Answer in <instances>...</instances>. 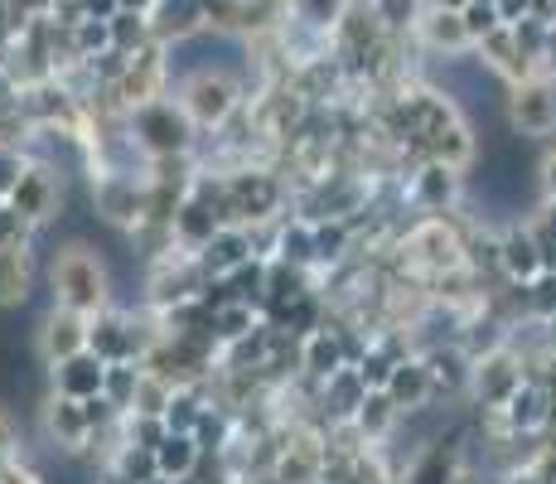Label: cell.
Instances as JSON below:
<instances>
[{
	"instance_id": "16",
	"label": "cell",
	"mask_w": 556,
	"mask_h": 484,
	"mask_svg": "<svg viewBox=\"0 0 556 484\" xmlns=\"http://www.w3.org/2000/svg\"><path fill=\"white\" fill-rule=\"evenodd\" d=\"M431 150L441 165H451V170H459V175H469V170L479 165V136H475V126L465 122V116H455L451 126H441V132L431 136Z\"/></svg>"
},
{
	"instance_id": "32",
	"label": "cell",
	"mask_w": 556,
	"mask_h": 484,
	"mask_svg": "<svg viewBox=\"0 0 556 484\" xmlns=\"http://www.w3.org/2000/svg\"><path fill=\"white\" fill-rule=\"evenodd\" d=\"M344 10H349V0H295V15H301L305 25H319V29L339 25Z\"/></svg>"
},
{
	"instance_id": "34",
	"label": "cell",
	"mask_w": 556,
	"mask_h": 484,
	"mask_svg": "<svg viewBox=\"0 0 556 484\" xmlns=\"http://www.w3.org/2000/svg\"><path fill=\"white\" fill-rule=\"evenodd\" d=\"M532 179H538V199H556V141H547L538 170H532Z\"/></svg>"
},
{
	"instance_id": "3",
	"label": "cell",
	"mask_w": 556,
	"mask_h": 484,
	"mask_svg": "<svg viewBox=\"0 0 556 484\" xmlns=\"http://www.w3.org/2000/svg\"><path fill=\"white\" fill-rule=\"evenodd\" d=\"M131 136H136V146H141L146 156L160 160V156H189V150H194L199 126L179 112V102H169V97H151V102L131 107Z\"/></svg>"
},
{
	"instance_id": "22",
	"label": "cell",
	"mask_w": 556,
	"mask_h": 484,
	"mask_svg": "<svg viewBox=\"0 0 556 484\" xmlns=\"http://www.w3.org/2000/svg\"><path fill=\"white\" fill-rule=\"evenodd\" d=\"M199 456H203V450L194 446V436H189V432H165V440L155 446L160 480H189L199 470Z\"/></svg>"
},
{
	"instance_id": "39",
	"label": "cell",
	"mask_w": 556,
	"mask_h": 484,
	"mask_svg": "<svg viewBox=\"0 0 556 484\" xmlns=\"http://www.w3.org/2000/svg\"><path fill=\"white\" fill-rule=\"evenodd\" d=\"M547 344H552V353H556V315H547Z\"/></svg>"
},
{
	"instance_id": "19",
	"label": "cell",
	"mask_w": 556,
	"mask_h": 484,
	"mask_svg": "<svg viewBox=\"0 0 556 484\" xmlns=\"http://www.w3.org/2000/svg\"><path fill=\"white\" fill-rule=\"evenodd\" d=\"M155 20H146V29L160 39V45H175V39L194 35V29H203V10L199 0H155Z\"/></svg>"
},
{
	"instance_id": "2",
	"label": "cell",
	"mask_w": 556,
	"mask_h": 484,
	"mask_svg": "<svg viewBox=\"0 0 556 484\" xmlns=\"http://www.w3.org/2000/svg\"><path fill=\"white\" fill-rule=\"evenodd\" d=\"M53 296L63 310H78V315H98L112 306V282H106V266L92 247H63L53 257Z\"/></svg>"
},
{
	"instance_id": "23",
	"label": "cell",
	"mask_w": 556,
	"mask_h": 484,
	"mask_svg": "<svg viewBox=\"0 0 556 484\" xmlns=\"http://www.w3.org/2000/svg\"><path fill=\"white\" fill-rule=\"evenodd\" d=\"M29 296V257L25 247H0V306H20Z\"/></svg>"
},
{
	"instance_id": "38",
	"label": "cell",
	"mask_w": 556,
	"mask_h": 484,
	"mask_svg": "<svg viewBox=\"0 0 556 484\" xmlns=\"http://www.w3.org/2000/svg\"><path fill=\"white\" fill-rule=\"evenodd\" d=\"M116 5H122V10H141V15H146V10H151L155 0H116Z\"/></svg>"
},
{
	"instance_id": "29",
	"label": "cell",
	"mask_w": 556,
	"mask_h": 484,
	"mask_svg": "<svg viewBox=\"0 0 556 484\" xmlns=\"http://www.w3.org/2000/svg\"><path fill=\"white\" fill-rule=\"evenodd\" d=\"M112 466L122 470V475H131L136 484H151V480L160 475V470H155V450H146V446H131V440H122V446H116Z\"/></svg>"
},
{
	"instance_id": "10",
	"label": "cell",
	"mask_w": 556,
	"mask_h": 484,
	"mask_svg": "<svg viewBox=\"0 0 556 484\" xmlns=\"http://www.w3.org/2000/svg\"><path fill=\"white\" fill-rule=\"evenodd\" d=\"M382 393L392 397V407L397 412H416V407L435 402V387H431V373H426L421 353H406V359L392 363L388 383H382Z\"/></svg>"
},
{
	"instance_id": "13",
	"label": "cell",
	"mask_w": 556,
	"mask_h": 484,
	"mask_svg": "<svg viewBox=\"0 0 556 484\" xmlns=\"http://www.w3.org/2000/svg\"><path fill=\"white\" fill-rule=\"evenodd\" d=\"M39 349H45L49 363H59V359H68V353L88 349V315L53 306V315L45 320V330H39Z\"/></svg>"
},
{
	"instance_id": "21",
	"label": "cell",
	"mask_w": 556,
	"mask_h": 484,
	"mask_svg": "<svg viewBox=\"0 0 556 484\" xmlns=\"http://www.w3.org/2000/svg\"><path fill=\"white\" fill-rule=\"evenodd\" d=\"M455 470H459V456L451 446H426V450H416V456L406 460L397 484H451Z\"/></svg>"
},
{
	"instance_id": "9",
	"label": "cell",
	"mask_w": 556,
	"mask_h": 484,
	"mask_svg": "<svg viewBox=\"0 0 556 484\" xmlns=\"http://www.w3.org/2000/svg\"><path fill=\"white\" fill-rule=\"evenodd\" d=\"M421 363L431 373V387H435V402H465L469 393V353L459 344H435V349H421Z\"/></svg>"
},
{
	"instance_id": "27",
	"label": "cell",
	"mask_w": 556,
	"mask_h": 484,
	"mask_svg": "<svg viewBox=\"0 0 556 484\" xmlns=\"http://www.w3.org/2000/svg\"><path fill=\"white\" fill-rule=\"evenodd\" d=\"M325 315H329V306L319 300V290H301V296H291V310H286V330H291L295 339H305V335H315V330L325 325Z\"/></svg>"
},
{
	"instance_id": "12",
	"label": "cell",
	"mask_w": 556,
	"mask_h": 484,
	"mask_svg": "<svg viewBox=\"0 0 556 484\" xmlns=\"http://www.w3.org/2000/svg\"><path fill=\"white\" fill-rule=\"evenodd\" d=\"M498 272H504V282H532L542 272V257L528 223H504V233H498Z\"/></svg>"
},
{
	"instance_id": "18",
	"label": "cell",
	"mask_w": 556,
	"mask_h": 484,
	"mask_svg": "<svg viewBox=\"0 0 556 484\" xmlns=\"http://www.w3.org/2000/svg\"><path fill=\"white\" fill-rule=\"evenodd\" d=\"M397 407H392V397L382 393V387H368L363 393V402L354 407V417H349V426L368 440V446H378V440H388L392 436V426H397Z\"/></svg>"
},
{
	"instance_id": "40",
	"label": "cell",
	"mask_w": 556,
	"mask_h": 484,
	"mask_svg": "<svg viewBox=\"0 0 556 484\" xmlns=\"http://www.w3.org/2000/svg\"><path fill=\"white\" fill-rule=\"evenodd\" d=\"M435 10H465V0H435Z\"/></svg>"
},
{
	"instance_id": "33",
	"label": "cell",
	"mask_w": 556,
	"mask_h": 484,
	"mask_svg": "<svg viewBox=\"0 0 556 484\" xmlns=\"http://www.w3.org/2000/svg\"><path fill=\"white\" fill-rule=\"evenodd\" d=\"M392 363H397L392 353H382L378 344H368V349H363V359L354 363V369H358L363 387H382V383H388V373H392Z\"/></svg>"
},
{
	"instance_id": "17",
	"label": "cell",
	"mask_w": 556,
	"mask_h": 484,
	"mask_svg": "<svg viewBox=\"0 0 556 484\" xmlns=\"http://www.w3.org/2000/svg\"><path fill=\"white\" fill-rule=\"evenodd\" d=\"M309 233H315V252H309V272H329L334 262H344L349 252H354V223L349 219H315L309 223Z\"/></svg>"
},
{
	"instance_id": "35",
	"label": "cell",
	"mask_w": 556,
	"mask_h": 484,
	"mask_svg": "<svg viewBox=\"0 0 556 484\" xmlns=\"http://www.w3.org/2000/svg\"><path fill=\"white\" fill-rule=\"evenodd\" d=\"M10 446H15V422L0 412V450H10Z\"/></svg>"
},
{
	"instance_id": "7",
	"label": "cell",
	"mask_w": 556,
	"mask_h": 484,
	"mask_svg": "<svg viewBox=\"0 0 556 484\" xmlns=\"http://www.w3.org/2000/svg\"><path fill=\"white\" fill-rule=\"evenodd\" d=\"M92 209L112 228H136V223L151 219V185H136L131 175H102L92 189Z\"/></svg>"
},
{
	"instance_id": "20",
	"label": "cell",
	"mask_w": 556,
	"mask_h": 484,
	"mask_svg": "<svg viewBox=\"0 0 556 484\" xmlns=\"http://www.w3.org/2000/svg\"><path fill=\"white\" fill-rule=\"evenodd\" d=\"M45 422H49V436L59 440L63 450H78V446H88V436H92V426H88V417H83V402H78V397H63V393H53V402H49Z\"/></svg>"
},
{
	"instance_id": "31",
	"label": "cell",
	"mask_w": 556,
	"mask_h": 484,
	"mask_svg": "<svg viewBox=\"0 0 556 484\" xmlns=\"http://www.w3.org/2000/svg\"><path fill=\"white\" fill-rule=\"evenodd\" d=\"M459 20H465V35L469 39H484L489 29H498L504 20H498V10L489 5V0H465V10H459Z\"/></svg>"
},
{
	"instance_id": "30",
	"label": "cell",
	"mask_w": 556,
	"mask_h": 484,
	"mask_svg": "<svg viewBox=\"0 0 556 484\" xmlns=\"http://www.w3.org/2000/svg\"><path fill=\"white\" fill-rule=\"evenodd\" d=\"M528 315H538V320L556 315V272H538L528 282Z\"/></svg>"
},
{
	"instance_id": "37",
	"label": "cell",
	"mask_w": 556,
	"mask_h": 484,
	"mask_svg": "<svg viewBox=\"0 0 556 484\" xmlns=\"http://www.w3.org/2000/svg\"><path fill=\"white\" fill-rule=\"evenodd\" d=\"M98 484H136V480H131V475H122V470H116V466H106Z\"/></svg>"
},
{
	"instance_id": "4",
	"label": "cell",
	"mask_w": 556,
	"mask_h": 484,
	"mask_svg": "<svg viewBox=\"0 0 556 484\" xmlns=\"http://www.w3.org/2000/svg\"><path fill=\"white\" fill-rule=\"evenodd\" d=\"M504 122L513 136H522L528 146H547L556 136V88L547 78H518L508 83V107Z\"/></svg>"
},
{
	"instance_id": "24",
	"label": "cell",
	"mask_w": 556,
	"mask_h": 484,
	"mask_svg": "<svg viewBox=\"0 0 556 484\" xmlns=\"http://www.w3.org/2000/svg\"><path fill=\"white\" fill-rule=\"evenodd\" d=\"M426 45L451 59V53H465L475 39L465 35V20H459V10H435V15L426 20Z\"/></svg>"
},
{
	"instance_id": "25",
	"label": "cell",
	"mask_w": 556,
	"mask_h": 484,
	"mask_svg": "<svg viewBox=\"0 0 556 484\" xmlns=\"http://www.w3.org/2000/svg\"><path fill=\"white\" fill-rule=\"evenodd\" d=\"M228 286H232V300H242V306H262L266 296V257H248V262H238L228 272Z\"/></svg>"
},
{
	"instance_id": "8",
	"label": "cell",
	"mask_w": 556,
	"mask_h": 484,
	"mask_svg": "<svg viewBox=\"0 0 556 484\" xmlns=\"http://www.w3.org/2000/svg\"><path fill=\"white\" fill-rule=\"evenodd\" d=\"M552 422H556V407H552V393L542 387V378H522L513 387L508 402L498 407V426L513 436H542Z\"/></svg>"
},
{
	"instance_id": "14",
	"label": "cell",
	"mask_w": 556,
	"mask_h": 484,
	"mask_svg": "<svg viewBox=\"0 0 556 484\" xmlns=\"http://www.w3.org/2000/svg\"><path fill=\"white\" fill-rule=\"evenodd\" d=\"M248 257H252L248 228H232V223H218V233H213V238L199 247V266H203V276H228L232 266L248 262Z\"/></svg>"
},
{
	"instance_id": "26",
	"label": "cell",
	"mask_w": 556,
	"mask_h": 484,
	"mask_svg": "<svg viewBox=\"0 0 556 484\" xmlns=\"http://www.w3.org/2000/svg\"><path fill=\"white\" fill-rule=\"evenodd\" d=\"M301 290H315V272L305 266H291L281 257H266V296H301Z\"/></svg>"
},
{
	"instance_id": "1",
	"label": "cell",
	"mask_w": 556,
	"mask_h": 484,
	"mask_svg": "<svg viewBox=\"0 0 556 484\" xmlns=\"http://www.w3.org/2000/svg\"><path fill=\"white\" fill-rule=\"evenodd\" d=\"M179 112L199 126V132H218L228 126L232 116L242 112V78L238 73H223V69H199V73H185L179 78Z\"/></svg>"
},
{
	"instance_id": "28",
	"label": "cell",
	"mask_w": 556,
	"mask_h": 484,
	"mask_svg": "<svg viewBox=\"0 0 556 484\" xmlns=\"http://www.w3.org/2000/svg\"><path fill=\"white\" fill-rule=\"evenodd\" d=\"M256 330V310L242 306V300H228L223 310H213V335H218V344H232L242 335H252Z\"/></svg>"
},
{
	"instance_id": "36",
	"label": "cell",
	"mask_w": 556,
	"mask_h": 484,
	"mask_svg": "<svg viewBox=\"0 0 556 484\" xmlns=\"http://www.w3.org/2000/svg\"><path fill=\"white\" fill-rule=\"evenodd\" d=\"M538 213H542V223H547V228L556 233V199H542V203H538Z\"/></svg>"
},
{
	"instance_id": "6",
	"label": "cell",
	"mask_w": 556,
	"mask_h": 484,
	"mask_svg": "<svg viewBox=\"0 0 556 484\" xmlns=\"http://www.w3.org/2000/svg\"><path fill=\"white\" fill-rule=\"evenodd\" d=\"M402 189H406V203H412L416 213H451L465 203V175L451 165H441L435 156H426L416 170H406Z\"/></svg>"
},
{
	"instance_id": "11",
	"label": "cell",
	"mask_w": 556,
	"mask_h": 484,
	"mask_svg": "<svg viewBox=\"0 0 556 484\" xmlns=\"http://www.w3.org/2000/svg\"><path fill=\"white\" fill-rule=\"evenodd\" d=\"M363 393H368V387H363V378H358V369H334L329 373L325 383H319V397H315V417L319 422H349V417H354V407L363 402Z\"/></svg>"
},
{
	"instance_id": "5",
	"label": "cell",
	"mask_w": 556,
	"mask_h": 484,
	"mask_svg": "<svg viewBox=\"0 0 556 484\" xmlns=\"http://www.w3.org/2000/svg\"><path fill=\"white\" fill-rule=\"evenodd\" d=\"M528 378V369H522V359L508 349V344H498V349L479 353L475 363H469V393L465 402L479 407V412H498V407L513 397V387Z\"/></svg>"
},
{
	"instance_id": "15",
	"label": "cell",
	"mask_w": 556,
	"mask_h": 484,
	"mask_svg": "<svg viewBox=\"0 0 556 484\" xmlns=\"http://www.w3.org/2000/svg\"><path fill=\"white\" fill-rule=\"evenodd\" d=\"M102 373H106V363L98 359L92 349H78V353H68V359H59V369H53V393H63V397H92V393H102Z\"/></svg>"
}]
</instances>
